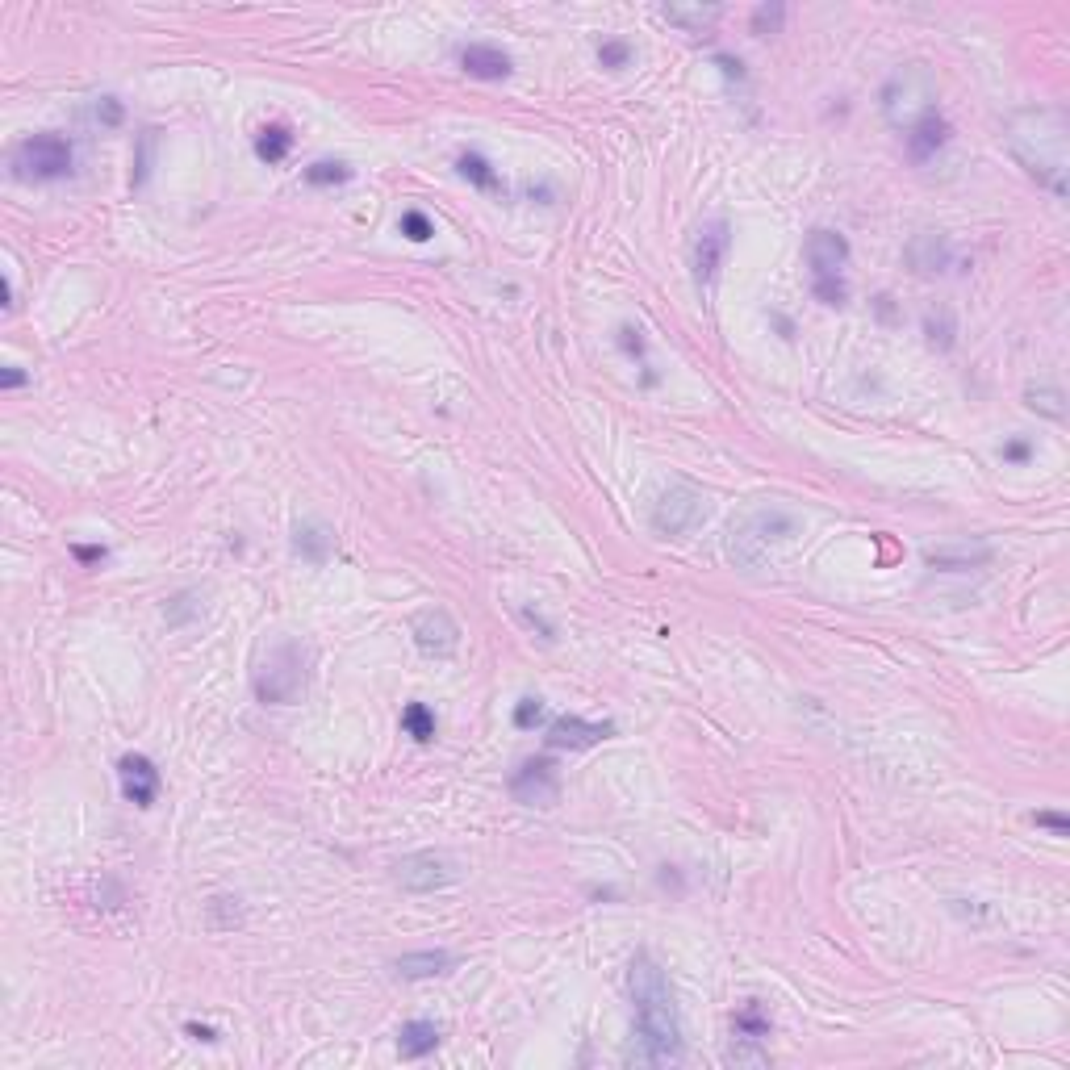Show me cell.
I'll use <instances>...</instances> for the list:
<instances>
[{
  "instance_id": "1",
  "label": "cell",
  "mask_w": 1070,
  "mask_h": 1070,
  "mask_svg": "<svg viewBox=\"0 0 1070 1070\" xmlns=\"http://www.w3.org/2000/svg\"><path fill=\"white\" fill-rule=\"evenodd\" d=\"M627 991L636 1004V1050L632 1058L644 1066H673L682 1058V1020L673 999L669 974L653 953H636L627 970Z\"/></svg>"
},
{
  "instance_id": "2",
  "label": "cell",
  "mask_w": 1070,
  "mask_h": 1070,
  "mask_svg": "<svg viewBox=\"0 0 1070 1070\" xmlns=\"http://www.w3.org/2000/svg\"><path fill=\"white\" fill-rule=\"evenodd\" d=\"M1066 143H1070V122L1062 109L1050 105L1016 109L1004 126L1008 155L1058 201L1066 197Z\"/></svg>"
},
{
  "instance_id": "3",
  "label": "cell",
  "mask_w": 1070,
  "mask_h": 1070,
  "mask_svg": "<svg viewBox=\"0 0 1070 1070\" xmlns=\"http://www.w3.org/2000/svg\"><path fill=\"white\" fill-rule=\"evenodd\" d=\"M799 531H803V519L786 502L757 498V502L744 506L740 515H732L724 552H728V561L740 565V569H761L778 548H786L790 540H795Z\"/></svg>"
},
{
  "instance_id": "4",
  "label": "cell",
  "mask_w": 1070,
  "mask_h": 1070,
  "mask_svg": "<svg viewBox=\"0 0 1070 1070\" xmlns=\"http://www.w3.org/2000/svg\"><path fill=\"white\" fill-rule=\"evenodd\" d=\"M878 105H882V118L907 134L920 118L937 113V76H933V67L928 63H903L899 72L882 84Z\"/></svg>"
},
{
  "instance_id": "5",
  "label": "cell",
  "mask_w": 1070,
  "mask_h": 1070,
  "mask_svg": "<svg viewBox=\"0 0 1070 1070\" xmlns=\"http://www.w3.org/2000/svg\"><path fill=\"white\" fill-rule=\"evenodd\" d=\"M301 686H306V653L297 640H276L251 669V690L260 703L285 707L301 694Z\"/></svg>"
},
{
  "instance_id": "6",
  "label": "cell",
  "mask_w": 1070,
  "mask_h": 1070,
  "mask_svg": "<svg viewBox=\"0 0 1070 1070\" xmlns=\"http://www.w3.org/2000/svg\"><path fill=\"white\" fill-rule=\"evenodd\" d=\"M807 264H811V293L824 306H845V264H849V243L836 230H811L807 235Z\"/></svg>"
},
{
  "instance_id": "7",
  "label": "cell",
  "mask_w": 1070,
  "mask_h": 1070,
  "mask_svg": "<svg viewBox=\"0 0 1070 1070\" xmlns=\"http://www.w3.org/2000/svg\"><path fill=\"white\" fill-rule=\"evenodd\" d=\"M703 519H707V494L690 481H669L653 502V515H648L653 531L665 535V540H682V535L699 531Z\"/></svg>"
},
{
  "instance_id": "8",
  "label": "cell",
  "mask_w": 1070,
  "mask_h": 1070,
  "mask_svg": "<svg viewBox=\"0 0 1070 1070\" xmlns=\"http://www.w3.org/2000/svg\"><path fill=\"white\" fill-rule=\"evenodd\" d=\"M72 143L63 134H30L13 151V176L17 180H63L72 172Z\"/></svg>"
},
{
  "instance_id": "9",
  "label": "cell",
  "mask_w": 1070,
  "mask_h": 1070,
  "mask_svg": "<svg viewBox=\"0 0 1070 1070\" xmlns=\"http://www.w3.org/2000/svg\"><path fill=\"white\" fill-rule=\"evenodd\" d=\"M393 878H398V887L406 891H444L460 878V862L452 853H439V849H423V853H406L398 866H393Z\"/></svg>"
},
{
  "instance_id": "10",
  "label": "cell",
  "mask_w": 1070,
  "mask_h": 1070,
  "mask_svg": "<svg viewBox=\"0 0 1070 1070\" xmlns=\"http://www.w3.org/2000/svg\"><path fill=\"white\" fill-rule=\"evenodd\" d=\"M510 795L523 807H552L556 795H561V774H556V765L548 757L523 761L515 778H510Z\"/></svg>"
},
{
  "instance_id": "11",
  "label": "cell",
  "mask_w": 1070,
  "mask_h": 1070,
  "mask_svg": "<svg viewBox=\"0 0 1070 1070\" xmlns=\"http://www.w3.org/2000/svg\"><path fill=\"white\" fill-rule=\"evenodd\" d=\"M410 632H414L418 653H427V657H435V661L456 657V648H460V623H456L444 607L418 611L414 623H410Z\"/></svg>"
},
{
  "instance_id": "12",
  "label": "cell",
  "mask_w": 1070,
  "mask_h": 1070,
  "mask_svg": "<svg viewBox=\"0 0 1070 1070\" xmlns=\"http://www.w3.org/2000/svg\"><path fill=\"white\" fill-rule=\"evenodd\" d=\"M724 255H728V222L715 218V222H703L694 230L690 239V268H694V281L699 285H711L719 268H724Z\"/></svg>"
},
{
  "instance_id": "13",
  "label": "cell",
  "mask_w": 1070,
  "mask_h": 1070,
  "mask_svg": "<svg viewBox=\"0 0 1070 1070\" xmlns=\"http://www.w3.org/2000/svg\"><path fill=\"white\" fill-rule=\"evenodd\" d=\"M118 782H122V795L134 807H151L155 795H159V770L151 765V757H143V753H126L118 761Z\"/></svg>"
},
{
  "instance_id": "14",
  "label": "cell",
  "mask_w": 1070,
  "mask_h": 1070,
  "mask_svg": "<svg viewBox=\"0 0 1070 1070\" xmlns=\"http://www.w3.org/2000/svg\"><path fill=\"white\" fill-rule=\"evenodd\" d=\"M615 728L611 724H590V719H581V715H561L556 724L548 728V744L552 749H594V744H602Z\"/></svg>"
},
{
  "instance_id": "15",
  "label": "cell",
  "mask_w": 1070,
  "mask_h": 1070,
  "mask_svg": "<svg viewBox=\"0 0 1070 1070\" xmlns=\"http://www.w3.org/2000/svg\"><path fill=\"white\" fill-rule=\"evenodd\" d=\"M949 260H953V247H949V239L941 235V230H920V235L907 243V264H912L920 276L945 272Z\"/></svg>"
},
{
  "instance_id": "16",
  "label": "cell",
  "mask_w": 1070,
  "mask_h": 1070,
  "mask_svg": "<svg viewBox=\"0 0 1070 1070\" xmlns=\"http://www.w3.org/2000/svg\"><path fill=\"white\" fill-rule=\"evenodd\" d=\"M293 552L310 565H327L331 552H335V531L322 519H301L293 527Z\"/></svg>"
},
{
  "instance_id": "17",
  "label": "cell",
  "mask_w": 1070,
  "mask_h": 1070,
  "mask_svg": "<svg viewBox=\"0 0 1070 1070\" xmlns=\"http://www.w3.org/2000/svg\"><path fill=\"white\" fill-rule=\"evenodd\" d=\"M460 63H464V72L477 76V80H506L510 76V55L498 51V46H485V42L464 46Z\"/></svg>"
},
{
  "instance_id": "18",
  "label": "cell",
  "mask_w": 1070,
  "mask_h": 1070,
  "mask_svg": "<svg viewBox=\"0 0 1070 1070\" xmlns=\"http://www.w3.org/2000/svg\"><path fill=\"white\" fill-rule=\"evenodd\" d=\"M949 143V122L941 118V113H928V118H920L912 130H907V151H912V159H933L941 147Z\"/></svg>"
},
{
  "instance_id": "19",
  "label": "cell",
  "mask_w": 1070,
  "mask_h": 1070,
  "mask_svg": "<svg viewBox=\"0 0 1070 1070\" xmlns=\"http://www.w3.org/2000/svg\"><path fill=\"white\" fill-rule=\"evenodd\" d=\"M456 966V953L448 949H418V953H402L393 970L402 974V979H435V974H448Z\"/></svg>"
},
{
  "instance_id": "20",
  "label": "cell",
  "mask_w": 1070,
  "mask_h": 1070,
  "mask_svg": "<svg viewBox=\"0 0 1070 1070\" xmlns=\"http://www.w3.org/2000/svg\"><path fill=\"white\" fill-rule=\"evenodd\" d=\"M719 5H665L661 9V17L669 21V26H678V30H686V34H703V30H711L715 21H719Z\"/></svg>"
},
{
  "instance_id": "21",
  "label": "cell",
  "mask_w": 1070,
  "mask_h": 1070,
  "mask_svg": "<svg viewBox=\"0 0 1070 1070\" xmlns=\"http://www.w3.org/2000/svg\"><path fill=\"white\" fill-rule=\"evenodd\" d=\"M435 1045H439V1029L431 1025V1020H410V1025H402V1033H398V1054L402 1058H427V1054H435Z\"/></svg>"
},
{
  "instance_id": "22",
  "label": "cell",
  "mask_w": 1070,
  "mask_h": 1070,
  "mask_svg": "<svg viewBox=\"0 0 1070 1070\" xmlns=\"http://www.w3.org/2000/svg\"><path fill=\"white\" fill-rule=\"evenodd\" d=\"M991 548H970V544H949V548H928V565H941V569H970L974 561H987Z\"/></svg>"
},
{
  "instance_id": "23",
  "label": "cell",
  "mask_w": 1070,
  "mask_h": 1070,
  "mask_svg": "<svg viewBox=\"0 0 1070 1070\" xmlns=\"http://www.w3.org/2000/svg\"><path fill=\"white\" fill-rule=\"evenodd\" d=\"M1025 406L1029 410H1037V414H1045V418H1066V393L1058 389V385H1029V393H1025Z\"/></svg>"
},
{
  "instance_id": "24",
  "label": "cell",
  "mask_w": 1070,
  "mask_h": 1070,
  "mask_svg": "<svg viewBox=\"0 0 1070 1070\" xmlns=\"http://www.w3.org/2000/svg\"><path fill=\"white\" fill-rule=\"evenodd\" d=\"M289 147H293L289 126H264L260 138H255V155L268 159V164H281V159L289 155Z\"/></svg>"
},
{
  "instance_id": "25",
  "label": "cell",
  "mask_w": 1070,
  "mask_h": 1070,
  "mask_svg": "<svg viewBox=\"0 0 1070 1070\" xmlns=\"http://www.w3.org/2000/svg\"><path fill=\"white\" fill-rule=\"evenodd\" d=\"M201 594L197 590H180V594H172L168 598V607H164V619H168V627H184V623H193V619H201Z\"/></svg>"
},
{
  "instance_id": "26",
  "label": "cell",
  "mask_w": 1070,
  "mask_h": 1070,
  "mask_svg": "<svg viewBox=\"0 0 1070 1070\" xmlns=\"http://www.w3.org/2000/svg\"><path fill=\"white\" fill-rule=\"evenodd\" d=\"M732 1025H736V1037H753V1041L770 1037V1016H765V1012H761V1004H753V999H749V1004H744V1008L736 1012V1020H732Z\"/></svg>"
},
{
  "instance_id": "27",
  "label": "cell",
  "mask_w": 1070,
  "mask_h": 1070,
  "mask_svg": "<svg viewBox=\"0 0 1070 1070\" xmlns=\"http://www.w3.org/2000/svg\"><path fill=\"white\" fill-rule=\"evenodd\" d=\"M402 728H406V736H414L418 744H427V740L435 736V715H431V707H427V703H410V707L402 711Z\"/></svg>"
},
{
  "instance_id": "28",
  "label": "cell",
  "mask_w": 1070,
  "mask_h": 1070,
  "mask_svg": "<svg viewBox=\"0 0 1070 1070\" xmlns=\"http://www.w3.org/2000/svg\"><path fill=\"white\" fill-rule=\"evenodd\" d=\"M924 331H928V343H933L937 352H949V347H953V335H958V327H953V314H949L945 306L928 314Z\"/></svg>"
},
{
  "instance_id": "29",
  "label": "cell",
  "mask_w": 1070,
  "mask_h": 1070,
  "mask_svg": "<svg viewBox=\"0 0 1070 1070\" xmlns=\"http://www.w3.org/2000/svg\"><path fill=\"white\" fill-rule=\"evenodd\" d=\"M460 176L464 180H473L477 189H498V176H494V168H490V159L485 155H460Z\"/></svg>"
},
{
  "instance_id": "30",
  "label": "cell",
  "mask_w": 1070,
  "mask_h": 1070,
  "mask_svg": "<svg viewBox=\"0 0 1070 1070\" xmlns=\"http://www.w3.org/2000/svg\"><path fill=\"white\" fill-rule=\"evenodd\" d=\"M306 180L318 184V189L322 184H343V180H352V168L339 164V159H318V164L306 168Z\"/></svg>"
},
{
  "instance_id": "31",
  "label": "cell",
  "mask_w": 1070,
  "mask_h": 1070,
  "mask_svg": "<svg viewBox=\"0 0 1070 1070\" xmlns=\"http://www.w3.org/2000/svg\"><path fill=\"white\" fill-rule=\"evenodd\" d=\"M728 1062H732V1066H765V1062H770V1054L761 1050V1041H753V1037H736V1041H732V1050H728Z\"/></svg>"
},
{
  "instance_id": "32",
  "label": "cell",
  "mask_w": 1070,
  "mask_h": 1070,
  "mask_svg": "<svg viewBox=\"0 0 1070 1070\" xmlns=\"http://www.w3.org/2000/svg\"><path fill=\"white\" fill-rule=\"evenodd\" d=\"M598 59H602V67L619 72V67H627V59H632V46H627L623 38H611V42H602V46H598Z\"/></svg>"
},
{
  "instance_id": "33",
  "label": "cell",
  "mask_w": 1070,
  "mask_h": 1070,
  "mask_svg": "<svg viewBox=\"0 0 1070 1070\" xmlns=\"http://www.w3.org/2000/svg\"><path fill=\"white\" fill-rule=\"evenodd\" d=\"M402 235L414 239V243H427L435 230H431V222L423 214H418V209H406V214H402Z\"/></svg>"
},
{
  "instance_id": "34",
  "label": "cell",
  "mask_w": 1070,
  "mask_h": 1070,
  "mask_svg": "<svg viewBox=\"0 0 1070 1070\" xmlns=\"http://www.w3.org/2000/svg\"><path fill=\"white\" fill-rule=\"evenodd\" d=\"M782 17H786L782 5H761V9L753 13V34H774V30L782 26Z\"/></svg>"
},
{
  "instance_id": "35",
  "label": "cell",
  "mask_w": 1070,
  "mask_h": 1070,
  "mask_svg": "<svg viewBox=\"0 0 1070 1070\" xmlns=\"http://www.w3.org/2000/svg\"><path fill=\"white\" fill-rule=\"evenodd\" d=\"M535 724H544V703L540 699H523L519 707H515V728H535Z\"/></svg>"
},
{
  "instance_id": "36",
  "label": "cell",
  "mask_w": 1070,
  "mask_h": 1070,
  "mask_svg": "<svg viewBox=\"0 0 1070 1070\" xmlns=\"http://www.w3.org/2000/svg\"><path fill=\"white\" fill-rule=\"evenodd\" d=\"M92 118L105 122V126H118L122 122V101L118 97H101L97 105H92Z\"/></svg>"
},
{
  "instance_id": "37",
  "label": "cell",
  "mask_w": 1070,
  "mask_h": 1070,
  "mask_svg": "<svg viewBox=\"0 0 1070 1070\" xmlns=\"http://www.w3.org/2000/svg\"><path fill=\"white\" fill-rule=\"evenodd\" d=\"M1029 820H1033L1037 828H1050L1054 836H1066V832H1070V820L1062 816V811H1033Z\"/></svg>"
},
{
  "instance_id": "38",
  "label": "cell",
  "mask_w": 1070,
  "mask_h": 1070,
  "mask_svg": "<svg viewBox=\"0 0 1070 1070\" xmlns=\"http://www.w3.org/2000/svg\"><path fill=\"white\" fill-rule=\"evenodd\" d=\"M619 335H623V347H627V352H632V356H644V339H640V331H632V327H623Z\"/></svg>"
},
{
  "instance_id": "39",
  "label": "cell",
  "mask_w": 1070,
  "mask_h": 1070,
  "mask_svg": "<svg viewBox=\"0 0 1070 1070\" xmlns=\"http://www.w3.org/2000/svg\"><path fill=\"white\" fill-rule=\"evenodd\" d=\"M1025 456H1029V444H1025V439H1012V444L1004 448V460H1025Z\"/></svg>"
},
{
  "instance_id": "40",
  "label": "cell",
  "mask_w": 1070,
  "mask_h": 1070,
  "mask_svg": "<svg viewBox=\"0 0 1070 1070\" xmlns=\"http://www.w3.org/2000/svg\"><path fill=\"white\" fill-rule=\"evenodd\" d=\"M0 385H5V389L26 385V372H21V368H5V377H0Z\"/></svg>"
},
{
  "instance_id": "41",
  "label": "cell",
  "mask_w": 1070,
  "mask_h": 1070,
  "mask_svg": "<svg viewBox=\"0 0 1070 1070\" xmlns=\"http://www.w3.org/2000/svg\"><path fill=\"white\" fill-rule=\"evenodd\" d=\"M184 1033H189V1037H197V1041H214V1029L197 1025V1020H189V1025H184Z\"/></svg>"
},
{
  "instance_id": "42",
  "label": "cell",
  "mask_w": 1070,
  "mask_h": 1070,
  "mask_svg": "<svg viewBox=\"0 0 1070 1070\" xmlns=\"http://www.w3.org/2000/svg\"><path fill=\"white\" fill-rule=\"evenodd\" d=\"M76 556H80V561H101L105 552L101 548H76Z\"/></svg>"
}]
</instances>
